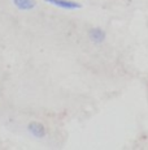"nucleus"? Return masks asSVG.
Wrapping results in <instances>:
<instances>
[{"mask_svg":"<svg viewBox=\"0 0 148 150\" xmlns=\"http://www.w3.org/2000/svg\"><path fill=\"white\" fill-rule=\"evenodd\" d=\"M13 3L18 9L22 11H29L35 7V0H13Z\"/></svg>","mask_w":148,"mask_h":150,"instance_id":"4","label":"nucleus"},{"mask_svg":"<svg viewBox=\"0 0 148 150\" xmlns=\"http://www.w3.org/2000/svg\"><path fill=\"white\" fill-rule=\"evenodd\" d=\"M90 38H91V41H94L95 43H101L105 39V33L101 29L94 28L90 30Z\"/></svg>","mask_w":148,"mask_h":150,"instance_id":"3","label":"nucleus"},{"mask_svg":"<svg viewBox=\"0 0 148 150\" xmlns=\"http://www.w3.org/2000/svg\"><path fill=\"white\" fill-rule=\"evenodd\" d=\"M44 1L56 5L59 8H62V9H78V8H81L79 3L72 1V0H44Z\"/></svg>","mask_w":148,"mask_h":150,"instance_id":"1","label":"nucleus"},{"mask_svg":"<svg viewBox=\"0 0 148 150\" xmlns=\"http://www.w3.org/2000/svg\"><path fill=\"white\" fill-rule=\"evenodd\" d=\"M27 129L34 137L36 138H43L45 136V128L43 124L38 123V122H31L29 125H27Z\"/></svg>","mask_w":148,"mask_h":150,"instance_id":"2","label":"nucleus"}]
</instances>
